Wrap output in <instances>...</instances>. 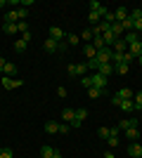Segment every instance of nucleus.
I'll list each match as a JSON object with an SVG mask.
<instances>
[{"label":"nucleus","instance_id":"obj_1","mask_svg":"<svg viewBox=\"0 0 142 158\" xmlns=\"http://www.w3.org/2000/svg\"><path fill=\"white\" fill-rule=\"evenodd\" d=\"M88 80H90V87H97V90H104V87L109 85V78H104L100 73H90Z\"/></svg>","mask_w":142,"mask_h":158},{"label":"nucleus","instance_id":"obj_2","mask_svg":"<svg viewBox=\"0 0 142 158\" xmlns=\"http://www.w3.org/2000/svg\"><path fill=\"white\" fill-rule=\"evenodd\" d=\"M67 71H69L71 78H83V76L88 73V66H85V64H69Z\"/></svg>","mask_w":142,"mask_h":158},{"label":"nucleus","instance_id":"obj_3","mask_svg":"<svg viewBox=\"0 0 142 158\" xmlns=\"http://www.w3.org/2000/svg\"><path fill=\"white\" fill-rule=\"evenodd\" d=\"M111 54H114L111 47H102V50H97V61L100 64H111Z\"/></svg>","mask_w":142,"mask_h":158},{"label":"nucleus","instance_id":"obj_4","mask_svg":"<svg viewBox=\"0 0 142 158\" xmlns=\"http://www.w3.org/2000/svg\"><path fill=\"white\" fill-rule=\"evenodd\" d=\"M0 83H2V87H5V90H14V87H21L24 85V80H17V78H2L0 80Z\"/></svg>","mask_w":142,"mask_h":158},{"label":"nucleus","instance_id":"obj_5","mask_svg":"<svg viewBox=\"0 0 142 158\" xmlns=\"http://www.w3.org/2000/svg\"><path fill=\"white\" fill-rule=\"evenodd\" d=\"M62 120H64V123H69V125H74L76 123V109H64V111H62Z\"/></svg>","mask_w":142,"mask_h":158},{"label":"nucleus","instance_id":"obj_6","mask_svg":"<svg viewBox=\"0 0 142 158\" xmlns=\"http://www.w3.org/2000/svg\"><path fill=\"white\" fill-rule=\"evenodd\" d=\"M97 135H100L102 139H109V137H118V127H100V130H97Z\"/></svg>","mask_w":142,"mask_h":158},{"label":"nucleus","instance_id":"obj_7","mask_svg":"<svg viewBox=\"0 0 142 158\" xmlns=\"http://www.w3.org/2000/svg\"><path fill=\"white\" fill-rule=\"evenodd\" d=\"M50 38L57 40V43H64V38H67V33L62 31L59 26H50Z\"/></svg>","mask_w":142,"mask_h":158},{"label":"nucleus","instance_id":"obj_8","mask_svg":"<svg viewBox=\"0 0 142 158\" xmlns=\"http://www.w3.org/2000/svg\"><path fill=\"white\" fill-rule=\"evenodd\" d=\"M41 156L43 158H62V153L57 151V149H52V146H43V149H41Z\"/></svg>","mask_w":142,"mask_h":158},{"label":"nucleus","instance_id":"obj_9","mask_svg":"<svg viewBox=\"0 0 142 158\" xmlns=\"http://www.w3.org/2000/svg\"><path fill=\"white\" fill-rule=\"evenodd\" d=\"M128 156H130V158H142V146L137 144V142L128 144Z\"/></svg>","mask_w":142,"mask_h":158},{"label":"nucleus","instance_id":"obj_10","mask_svg":"<svg viewBox=\"0 0 142 158\" xmlns=\"http://www.w3.org/2000/svg\"><path fill=\"white\" fill-rule=\"evenodd\" d=\"M116 97H118V99H123V102H126V99H128V102H133V97H135V92H133L130 87H121V90L116 92Z\"/></svg>","mask_w":142,"mask_h":158},{"label":"nucleus","instance_id":"obj_11","mask_svg":"<svg viewBox=\"0 0 142 158\" xmlns=\"http://www.w3.org/2000/svg\"><path fill=\"white\" fill-rule=\"evenodd\" d=\"M128 52L135 57V59H140L142 57V40H137V43H133V45H128Z\"/></svg>","mask_w":142,"mask_h":158},{"label":"nucleus","instance_id":"obj_12","mask_svg":"<svg viewBox=\"0 0 142 158\" xmlns=\"http://www.w3.org/2000/svg\"><path fill=\"white\" fill-rule=\"evenodd\" d=\"M59 45H62V43H57V40H52V38H47L45 43H43V50H45V52H57V50H59Z\"/></svg>","mask_w":142,"mask_h":158},{"label":"nucleus","instance_id":"obj_13","mask_svg":"<svg viewBox=\"0 0 142 158\" xmlns=\"http://www.w3.org/2000/svg\"><path fill=\"white\" fill-rule=\"evenodd\" d=\"M88 118V109H76V123L71 127H81V123Z\"/></svg>","mask_w":142,"mask_h":158},{"label":"nucleus","instance_id":"obj_14","mask_svg":"<svg viewBox=\"0 0 142 158\" xmlns=\"http://www.w3.org/2000/svg\"><path fill=\"white\" fill-rule=\"evenodd\" d=\"M137 123L140 120H135V118H126V120H118V130H128V127H137Z\"/></svg>","mask_w":142,"mask_h":158},{"label":"nucleus","instance_id":"obj_15","mask_svg":"<svg viewBox=\"0 0 142 158\" xmlns=\"http://www.w3.org/2000/svg\"><path fill=\"white\" fill-rule=\"evenodd\" d=\"M2 73H5L7 78H14V76H17V64H12V61H7V64L2 66Z\"/></svg>","mask_w":142,"mask_h":158},{"label":"nucleus","instance_id":"obj_16","mask_svg":"<svg viewBox=\"0 0 142 158\" xmlns=\"http://www.w3.org/2000/svg\"><path fill=\"white\" fill-rule=\"evenodd\" d=\"M95 73H100V76H104V78H109V76L114 73V66H111V64H100V69H97V71H95Z\"/></svg>","mask_w":142,"mask_h":158},{"label":"nucleus","instance_id":"obj_17","mask_svg":"<svg viewBox=\"0 0 142 158\" xmlns=\"http://www.w3.org/2000/svg\"><path fill=\"white\" fill-rule=\"evenodd\" d=\"M111 50H114V52H118V54H123L126 50H128V45H126V40H123V38H118L114 45H111Z\"/></svg>","mask_w":142,"mask_h":158},{"label":"nucleus","instance_id":"obj_18","mask_svg":"<svg viewBox=\"0 0 142 158\" xmlns=\"http://www.w3.org/2000/svg\"><path fill=\"white\" fill-rule=\"evenodd\" d=\"M107 94V90H97V87H88V97L90 99H100Z\"/></svg>","mask_w":142,"mask_h":158},{"label":"nucleus","instance_id":"obj_19","mask_svg":"<svg viewBox=\"0 0 142 158\" xmlns=\"http://www.w3.org/2000/svg\"><path fill=\"white\" fill-rule=\"evenodd\" d=\"M114 17H116V21L121 24V21H126V19H128V10H126V7H118V10L114 12Z\"/></svg>","mask_w":142,"mask_h":158},{"label":"nucleus","instance_id":"obj_20","mask_svg":"<svg viewBox=\"0 0 142 158\" xmlns=\"http://www.w3.org/2000/svg\"><path fill=\"white\" fill-rule=\"evenodd\" d=\"M123 40H126V45H133V43H137V40H140V35H137L135 31H130V33H126V35H123Z\"/></svg>","mask_w":142,"mask_h":158},{"label":"nucleus","instance_id":"obj_21","mask_svg":"<svg viewBox=\"0 0 142 158\" xmlns=\"http://www.w3.org/2000/svg\"><path fill=\"white\" fill-rule=\"evenodd\" d=\"M45 132H50V135L59 132V123H54V120H47V123H45Z\"/></svg>","mask_w":142,"mask_h":158},{"label":"nucleus","instance_id":"obj_22","mask_svg":"<svg viewBox=\"0 0 142 158\" xmlns=\"http://www.w3.org/2000/svg\"><path fill=\"white\" fill-rule=\"evenodd\" d=\"M88 21H90V28H93V26H97V24L102 21V17L97 12H88Z\"/></svg>","mask_w":142,"mask_h":158},{"label":"nucleus","instance_id":"obj_23","mask_svg":"<svg viewBox=\"0 0 142 158\" xmlns=\"http://www.w3.org/2000/svg\"><path fill=\"white\" fill-rule=\"evenodd\" d=\"M64 43H67V45H78V43H81V35H76V33H69L67 38H64Z\"/></svg>","mask_w":142,"mask_h":158},{"label":"nucleus","instance_id":"obj_24","mask_svg":"<svg viewBox=\"0 0 142 158\" xmlns=\"http://www.w3.org/2000/svg\"><path fill=\"white\" fill-rule=\"evenodd\" d=\"M118 106H121L126 113H133V111H135V102H128V99H126V102H121Z\"/></svg>","mask_w":142,"mask_h":158},{"label":"nucleus","instance_id":"obj_25","mask_svg":"<svg viewBox=\"0 0 142 158\" xmlns=\"http://www.w3.org/2000/svg\"><path fill=\"white\" fill-rule=\"evenodd\" d=\"M83 52H85V57H88V59H95V57H97V50H95V47L90 45V43H88L85 47H83Z\"/></svg>","mask_w":142,"mask_h":158},{"label":"nucleus","instance_id":"obj_26","mask_svg":"<svg viewBox=\"0 0 142 158\" xmlns=\"http://www.w3.org/2000/svg\"><path fill=\"white\" fill-rule=\"evenodd\" d=\"M126 137L135 142V139H140V130H137V127H128V130H126Z\"/></svg>","mask_w":142,"mask_h":158},{"label":"nucleus","instance_id":"obj_27","mask_svg":"<svg viewBox=\"0 0 142 158\" xmlns=\"http://www.w3.org/2000/svg\"><path fill=\"white\" fill-rule=\"evenodd\" d=\"M128 17L133 21H137V19H142V7H133V10H130L128 12Z\"/></svg>","mask_w":142,"mask_h":158},{"label":"nucleus","instance_id":"obj_28","mask_svg":"<svg viewBox=\"0 0 142 158\" xmlns=\"http://www.w3.org/2000/svg\"><path fill=\"white\" fill-rule=\"evenodd\" d=\"M95 38V33H93V28H83V33H81V40H85V43H90V40Z\"/></svg>","mask_w":142,"mask_h":158},{"label":"nucleus","instance_id":"obj_29","mask_svg":"<svg viewBox=\"0 0 142 158\" xmlns=\"http://www.w3.org/2000/svg\"><path fill=\"white\" fill-rule=\"evenodd\" d=\"M2 31H5L7 35H14V33H17V24H7L5 21V24H2Z\"/></svg>","mask_w":142,"mask_h":158},{"label":"nucleus","instance_id":"obj_30","mask_svg":"<svg viewBox=\"0 0 142 158\" xmlns=\"http://www.w3.org/2000/svg\"><path fill=\"white\" fill-rule=\"evenodd\" d=\"M93 47H95V50H102V47H107V45H104V40H102V35H95V38H93Z\"/></svg>","mask_w":142,"mask_h":158},{"label":"nucleus","instance_id":"obj_31","mask_svg":"<svg viewBox=\"0 0 142 158\" xmlns=\"http://www.w3.org/2000/svg\"><path fill=\"white\" fill-rule=\"evenodd\" d=\"M26 45H28V43H26V40H14V50H17V52H24V50H26Z\"/></svg>","mask_w":142,"mask_h":158},{"label":"nucleus","instance_id":"obj_32","mask_svg":"<svg viewBox=\"0 0 142 158\" xmlns=\"http://www.w3.org/2000/svg\"><path fill=\"white\" fill-rule=\"evenodd\" d=\"M116 73H121V76H128V64H116L114 66Z\"/></svg>","mask_w":142,"mask_h":158},{"label":"nucleus","instance_id":"obj_33","mask_svg":"<svg viewBox=\"0 0 142 158\" xmlns=\"http://www.w3.org/2000/svg\"><path fill=\"white\" fill-rule=\"evenodd\" d=\"M88 71H97V69H100V61H97V57H95V59H88Z\"/></svg>","mask_w":142,"mask_h":158},{"label":"nucleus","instance_id":"obj_34","mask_svg":"<svg viewBox=\"0 0 142 158\" xmlns=\"http://www.w3.org/2000/svg\"><path fill=\"white\" fill-rule=\"evenodd\" d=\"M100 10H102L100 0H90V12H100Z\"/></svg>","mask_w":142,"mask_h":158},{"label":"nucleus","instance_id":"obj_35","mask_svg":"<svg viewBox=\"0 0 142 158\" xmlns=\"http://www.w3.org/2000/svg\"><path fill=\"white\" fill-rule=\"evenodd\" d=\"M133 59H135V57H133V54H130L128 50H126V52H123V61H121V64H130Z\"/></svg>","mask_w":142,"mask_h":158},{"label":"nucleus","instance_id":"obj_36","mask_svg":"<svg viewBox=\"0 0 142 158\" xmlns=\"http://www.w3.org/2000/svg\"><path fill=\"white\" fill-rule=\"evenodd\" d=\"M17 31H19V33H26L28 31V24H26V21H19V24H17Z\"/></svg>","mask_w":142,"mask_h":158},{"label":"nucleus","instance_id":"obj_37","mask_svg":"<svg viewBox=\"0 0 142 158\" xmlns=\"http://www.w3.org/2000/svg\"><path fill=\"white\" fill-rule=\"evenodd\" d=\"M107 142H109V149H114V146H118V137H109Z\"/></svg>","mask_w":142,"mask_h":158},{"label":"nucleus","instance_id":"obj_38","mask_svg":"<svg viewBox=\"0 0 142 158\" xmlns=\"http://www.w3.org/2000/svg\"><path fill=\"white\" fill-rule=\"evenodd\" d=\"M67 87H57V97H62V99H64V97H67Z\"/></svg>","mask_w":142,"mask_h":158},{"label":"nucleus","instance_id":"obj_39","mask_svg":"<svg viewBox=\"0 0 142 158\" xmlns=\"http://www.w3.org/2000/svg\"><path fill=\"white\" fill-rule=\"evenodd\" d=\"M59 132H62V135H67V132H69V123H59Z\"/></svg>","mask_w":142,"mask_h":158},{"label":"nucleus","instance_id":"obj_40","mask_svg":"<svg viewBox=\"0 0 142 158\" xmlns=\"http://www.w3.org/2000/svg\"><path fill=\"white\" fill-rule=\"evenodd\" d=\"M133 31H135V33H142V19L135 21V28H133Z\"/></svg>","mask_w":142,"mask_h":158},{"label":"nucleus","instance_id":"obj_41","mask_svg":"<svg viewBox=\"0 0 142 158\" xmlns=\"http://www.w3.org/2000/svg\"><path fill=\"white\" fill-rule=\"evenodd\" d=\"M81 85L85 87V90H88V87H90V80H88V76H83V78H81Z\"/></svg>","mask_w":142,"mask_h":158},{"label":"nucleus","instance_id":"obj_42","mask_svg":"<svg viewBox=\"0 0 142 158\" xmlns=\"http://www.w3.org/2000/svg\"><path fill=\"white\" fill-rule=\"evenodd\" d=\"M133 99H135V104H142V90H140V92H135V97H133Z\"/></svg>","mask_w":142,"mask_h":158},{"label":"nucleus","instance_id":"obj_43","mask_svg":"<svg viewBox=\"0 0 142 158\" xmlns=\"http://www.w3.org/2000/svg\"><path fill=\"white\" fill-rule=\"evenodd\" d=\"M7 64V59H5V57H0V71H2V66H5Z\"/></svg>","mask_w":142,"mask_h":158},{"label":"nucleus","instance_id":"obj_44","mask_svg":"<svg viewBox=\"0 0 142 158\" xmlns=\"http://www.w3.org/2000/svg\"><path fill=\"white\" fill-rule=\"evenodd\" d=\"M104 158H114V153H111V151H104Z\"/></svg>","mask_w":142,"mask_h":158},{"label":"nucleus","instance_id":"obj_45","mask_svg":"<svg viewBox=\"0 0 142 158\" xmlns=\"http://www.w3.org/2000/svg\"><path fill=\"white\" fill-rule=\"evenodd\" d=\"M135 111H140V113H142V104H135Z\"/></svg>","mask_w":142,"mask_h":158},{"label":"nucleus","instance_id":"obj_46","mask_svg":"<svg viewBox=\"0 0 142 158\" xmlns=\"http://www.w3.org/2000/svg\"><path fill=\"white\" fill-rule=\"evenodd\" d=\"M7 5V0H0V7H5Z\"/></svg>","mask_w":142,"mask_h":158},{"label":"nucleus","instance_id":"obj_47","mask_svg":"<svg viewBox=\"0 0 142 158\" xmlns=\"http://www.w3.org/2000/svg\"><path fill=\"white\" fill-rule=\"evenodd\" d=\"M137 61H140V66H142V57H140V59H137Z\"/></svg>","mask_w":142,"mask_h":158},{"label":"nucleus","instance_id":"obj_48","mask_svg":"<svg viewBox=\"0 0 142 158\" xmlns=\"http://www.w3.org/2000/svg\"><path fill=\"white\" fill-rule=\"evenodd\" d=\"M38 158H43V156H38Z\"/></svg>","mask_w":142,"mask_h":158}]
</instances>
